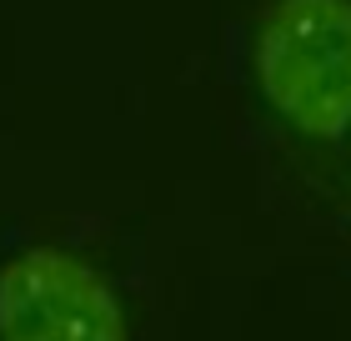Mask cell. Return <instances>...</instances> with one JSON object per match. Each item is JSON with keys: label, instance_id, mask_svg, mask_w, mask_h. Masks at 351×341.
<instances>
[{"label": "cell", "instance_id": "cell-1", "mask_svg": "<svg viewBox=\"0 0 351 341\" xmlns=\"http://www.w3.org/2000/svg\"><path fill=\"white\" fill-rule=\"evenodd\" d=\"M251 86L306 145L351 136V0H271L251 36Z\"/></svg>", "mask_w": 351, "mask_h": 341}, {"label": "cell", "instance_id": "cell-2", "mask_svg": "<svg viewBox=\"0 0 351 341\" xmlns=\"http://www.w3.org/2000/svg\"><path fill=\"white\" fill-rule=\"evenodd\" d=\"M0 341H131V311L95 256L25 241L0 261Z\"/></svg>", "mask_w": 351, "mask_h": 341}]
</instances>
